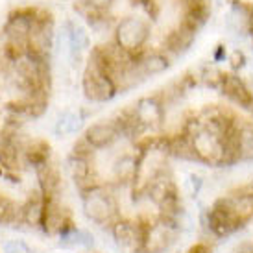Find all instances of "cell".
Segmentation results:
<instances>
[{"mask_svg": "<svg viewBox=\"0 0 253 253\" xmlns=\"http://www.w3.org/2000/svg\"><path fill=\"white\" fill-rule=\"evenodd\" d=\"M187 135L190 137V144H192V152H194L196 161L212 165V167L225 165L224 137L204 127L200 124V120H190Z\"/></svg>", "mask_w": 253, "mask_h": 253, "instance_id": "1", "label": "cell"}, {"mask_svg": "<svg viewBox=\"0 0 253 253\" xmlns=\"http://www.w3.org/2000/svg\"><path fill=\"white\" fill-rule=\"evenodd\" d=\"M82 207H84L85 216L89 218L91 222H94V224L106 225L117 222V212H119L117 200L102 185H96V187L84 190Z\"/></svg>", "mask_w": 253, "mask_h": 253, "instance_id": "2", "label": "cell"}, {"mask_svg": "<svg viewBox=\"0 0 253 253\" xmlns=\"http://www.w3.org/2000/svg\"><path fill=\"white\" fill-rule=\"evenodd\" d=\"M242 224H244V220L237 212L229 196L216 200L207 211V227L218 239L233 235Z\"/></svg>", "mask_w": 253, "mask_h": 253, "instance_id": "3", "label": "cell"}, {"mask_svg": "<svg viewBox=\"0 0 253 253\" xmlns=\"http://www.w3.org/2000/svg\"><path fill=\"white\" fill-rule=\"evenodd\" d=\"M179 237V222L172 218L161 216L152 224L146 225L144 231V244L142 252L144 253H165L176 244Z\"/></svg>", "mask_w": 253, "mask_h": 253, "instance_id": "4", "label": "cell"}, {"mask_svg": "<svg viewBox=\"0 0 253 253\" xmlns=\"http://www.w3.org/2000/svg\"><path fill=\"white\" fill-rule=\"evenodd\" d=\"M148 36H150V24L146 21H142L139 17H126L117 26L115 42L126 54L133 56L142 50L144 42L148 41Z\"/></svg>", "mask_w": 253, "mask_h": 253, "instance_id": "5", "label": "cell"}, {"mask_svg": "<svg viewBox=\"0 0 253 253\" xmlns=\"http://www.w3.org/2000/svg\"><path fill=\"white\" fill-rule=\"evenodd\" d=\"M82 85H84L85 96L91 100V102H107V100H111L117 94V91H119L111 78L107 76L100 67H96L92 61L87 63Z\"/></svg>", "mask_w": 253, "mask_h": 253, "instance_id": "6", "label": "cell"}, {"mask_svg": "<svg viewBox=\"0 0 253 253\" xmlns=\"http://www.w3.org/2000/svg\"><path fill=\"white\" fill-rule=\"evenodd\" d=\"M148 224L131 222V220H117L111 227V235L115 244L127 253L142 252L144 244V231Z\"/></svg>", "mask_w": 253, "mask_h": 253, "instance_id": "7", "label": "cell"}, {"mask_svg": "<svg viewBox=\"0 0 253 253\" xmlns=\"http://www.w3.org/2000/svg\"><path fill=\"white\" fill-rule=\"evenodd\" d=\"M220 89L235 106L242 109H253V94L248 89V85L242 82V78L237 74H224L220 80Z\"/></svg>", "mask_w": 253, "mask_h": 253, "instance_id": "8", "label": "cell"}, {"mask_svg": "<svg viewBox=\"0 0 253 253\" xmlns=\"http://www.w3.org/2000/svg\"><path fill=\"white\" fill-rule=\"evenodd\" d=\"M69 220L65 218L63 207L57 204L54 196H44V214H42L41 227L44 233L48 235H61L63 231H67L69 227Z\"/></svg>", "mask_w": 253, "mask_h": 253, "instance_id": "9", "label": "cell"}, {"mask_svg": "<svg viewBox=\"0 0 253 253\" xmlns=\"http://www.w3.org/2000/svg\"><path fill=\"white\" fill-rule=\"evenodd\" d=\"M34 11L36 7H26L17 13H11V17L4 24V36L7 39H30L34 30V22H32Z\"/></svg>", "mask_w": 253, "mask_h": 253, "instance_id": "10", "label": "cell"}, {"mask_svg": "<svg viewBox=\"0 0 253 253\" xmlns=\"http://www.w3.org/2000/svg\"><path fill=\"white\" fill-rule=\"evenodd\" d=\"M119 129L113 122H94L85 129L84 139L91 144L92 150H102L111 146L119 139Z\"/></svg>", "mask_w": 253, "mask_h": 253, "instance_id": "11", "label": "cell"}, {"mask_svg": "<svg viewBox=\"0 0 253 253\" xmlns=\"http://www.w3.org/2000/svg\"><path fill=\"white\" fill-rule=\"evenodd\" d=\"M67 169H69V174L74 179V183L82 190L96 187V183H92V179H94V170H92L91 157L71 155L69 161H67Z\"/></svg>", "mask_w": 253, "mask_h": 253, "instance_id": "12", "label": "cell"}, {"mask_svg": "<svg viewBox=\"0 0 253 253\" xmlns=\"http://www.w3.org/2000/svg\"><path fill=\"white\" fill-rule=\"evenodd\" d=\"M133 115L144 129H146V127L161 126L163 119H165L163 106L155 98H141L135 104Z\"/></svg>", "mask_w": 253, "mask_h": 253, "instance_id": "13", "label": "cell"}, {"mask_svg": "<svg viewBox=\"0 0 253 253\" xmlns=\"http://www.w3.org/2000/svg\"><path fill=\"white\" fill-rule=\"evenodd\" d=\"M37 179H39V187L44 196H54L59 187H61V176L56 165L52 163H44L41 167H37Z\"/></svg>", "mask_w": 253, "mask_h": 253, "instance_id": "14", "label": "cell"}, {"mask_svg": "<svg viewBox=\"0 0 253 253\" xmlns=\"http://www.w3.org/2000/svg\"><path fill=\"white\" fill-rule=\"evenodd\" d=\"M196 30L189 28L187 24H179L176 30H172L167 37V46L169 50H172L174 54H183L185 50L190 48V44L194 41V37H196Z\"/></svg>", "mask_w": 253, "mask_h": 253, "instance_id": "15", "label": "cell"}, {"mask_svg": "<svg viewBox=\"0 0 253 253\" xmlns=\"http://www.w3.org/2000/svg\"><path fill=\"white\" fill-rule=\"evenodd\" d=\"M113 177L120 183H129L139 176V161L131 155H122L113 163Z\"/></svg>", "mask_w": 253, "mask_h": 253, "instance_id": "16", "label": "cell"}, {"mask_svg": "<svg viewBox=\"0 0 253 253\" xmlns=\"http://www.w3.org/2000/svg\"><path fill=\"white\" fill-rule=\"evenodd\" d=\"M61 248H92L94 246V239L89 231L84 229H76V227H69L67 231L59 235V242Z\"/></svg>", "mask_w": 253, "mask_h": 253, "instance_id": "17", "label": "cell"}, {"mask_svg": "<svg viewBox=\"0 0 253 253\" xmlns=\"http://www.w3.org/2000/svg\"><path fill=\"white\" fill-rule=\"evenodd\" d=\"M42 214H44V194H42V198H30L21 207V220L32 227L41 225Z\"/></svg>", "mask_w": 253, "mask_h": 253, "instance_id": "18", "label": "cell"}, {"mask_svg": "<svg viewBox=\"0 0 253 253\" xmlns=\"http://www.w3.org/2000/svg\"><path fill=\"white\" fill-rule=\"evenodd\" d=\"M137 63H139V69H141L142 74H146V76H155V74H161V72L169 71L170 59L165 56V54L154 52V54L142 56Z\"/></svg>", "mask_w": 253, "mask_h": 253, "instance_id": "19", "label": "cell"}, {"mask_svg": "<svg viewBox=\"0 0 253 253\" xmlns=\"http://www.w3.org/2000/svg\"><path fill=\"white\" fill-rule=\"evenodd\" d=\"M26 154V161L34 167H41L44 163L50 161V144L42 139H37V141H32L24 150Z\"/></svg>", "mask_w": 253, "mask_h": 253, "instance_id": "20", "label": "cell"}, {"mask_svg": "<svg viewBox=\"0 0 253 253\" xmlns=\"http://www.w3.org/2000/svg\"><path fill=\"white\" fill-rule=\"evenodd\" d=\"M240 161H253V122L239 126Z\"/></svg>", "mask_w": 253, "mask_h": 253, "instance_id": "21", "label": "cell"}, {"mask_svg": "<svg viewBox=\"0 0 253 253\" xmlns=\"http://www.w3.org/2000/svg\"><path fill=\"white\" fill-rule=\"evenodd\" d=\"M21 163V155H19V146L15 141H4L0 146V165L6 170H17Z\"/></svg>", "mask_w": 253, "mask_h": 253, "instance_id": "22", "label": "cell"}, {"mask_svg": "<svg viewBox=\"0 0 253 253\" xmlns=\"http://www.w3.org/2000/svg\"><path fill=\"white\" fill-rule=\"evenodd\" d=\"M80 126H82V119H80V115H76V113L72 111H65L61 117H59V120L56 122V135L57 137H65V135H71L74 133V131H78L80 129Z\"/></svg>", "mask_w": 253, "mask_h": 253, "instance_id": "23", "label": "cell"}, {"mask_svg": "<svg viewBox=\"0 0 253 253\" xmlns=\"http://www.w3.org/2000/svg\"><path fill=\"white\" fill-rule=\"evenodd\" d=\"M89 46V34L85 32V28L82 26H72L71 24V32H69V48L71 52H82Z\"/></svg>", "mask_w": 253, "mask_h": 253, "instance_id": "24", "label": "cell"}, {"mask_svg": "<svg viewBox=\"0 0 253 253\" xmlns=\"http://www.w3.org/2000/svg\"><path fill=\"white\" fill-rule=\"evenodd\" d=\"M19 207L6 196H0V225L13 224Z\"/></svg>", "mask_w": 253, "mask_h": 253, "instance_id": "25", "label": "cell"}, {"mask_svg": "<svg viewBox=\"0 0 253 253\" xmlns=\"http://www.w3.org/2000/svg\"><path fill=\"white\" fill-rule=\"evenodd\" d=\"M2 252L4 253H32L22 240H6L4 244H2Z\"/></svg>", "mask_w": 253, "mask_h": 253, "instance_id": "26", "label": "cell"}, {"mask_svg": "<svg viewBox=\"0 0 253 253\" xmlns=\"http://www.w3.org/2000/svg\"><path fill=\"white\" fill-rule=\"evenodd\" d=\"M111 2L113 0H87V4H89V6L94 7L96 11H102V13L106 11L107 7L111 6Z\"/></svg>", "mask_w": 253, "mask_h": 253, "instance_id": "27", "label": "cell"}, {"mask_svg": "<svg viewBox=\"0 0 253 253\" xmlns=\"http://www.w3.org/2000/svg\"><path fill=\"white\" fill-rule=\"evenodd\" d=\"M187 253H211V248L207 246L205 242H198V244H194Z\"/></svg>", "mask_w": 253, "mask_h": 253, "instance_id": "28", "label": "cell"}, {"mask_svg": "<svg viewBox=\"0 0 253 253\" xmlns=\"http://www.w3.org/2000/svg\"><path fill=\"white\" fill-rule=\"evenodd\" d=\"M244 65V56H242V52H235L233 54V69H240Z\"/></svg>", "mask_w": 253, "mask_h": 253, "instance_id": "29", "label": "cell"}, {"mask_svg": "<svg viewBox=\"0 0 253 253\" xmlns=\"http://www.w3.org/2000/svg\"><path fill=\"white\" fill-rule=\"evenodd\" d=\"M222 57H225V50H224V46H222V44H220V46H218L216 48V54H214V59H222Z\"/></svg>", "mask_w": 253, "mask_h": 253, "instance_id": "30", "label": "cell"}, {"mask_svg": "<svg viewBox=\"0 0 253 253\" xmlns=\"http://www.w3.org/2000/svg\"><path fill=\"white\" fill-rule=\"evenodd\" d=\"M248 198H250V205H252V212H253V187L248 189Z\"/></svg>", "mask_w": 253, "mask_h": 253, "instance_id": "31", "label": "cell"}, {"mask_svg": "<svg viewBox=\"0 0 253 253\" xmlns=\"http://www.w3.org/2000/svg\"><path fill=\"white\" fill-rule=\"evenodd\" d=\"M131 4H144V0H129Z\"/></svg>", "mask_w": 253, "mask_h": 253, "instance_id": "32", "label": "cell"}]
</instances>
